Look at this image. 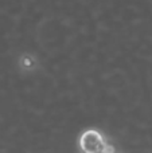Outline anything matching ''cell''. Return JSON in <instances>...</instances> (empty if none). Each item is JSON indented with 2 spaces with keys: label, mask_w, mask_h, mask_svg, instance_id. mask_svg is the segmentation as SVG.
Instances as JSON below:
<instances>
[{
  "label": "cell",
  "mask_w": 152,
  "mask_h": 153,
  "mask_svg": "<svg viewBox=\"0 0 152 153\" xmlns=\"http://www.w3.org/2000/svg\"><path fill=\"white\" fill-rule=\"evenodd\" d=\"M101 153H116V148L112 145V144H104V146H102L101 149Z\"/></svg>",
  "instance_id": "2"
},
{
  "label": "cell",
  "mask_w": 152,
  "mask_h": 153,
  "mask_svg": "<svg viewBox=\"0 0 152 153\" xmlns=\"http://www.w3.org/2000/svg\"><path fill=\"white\" fill-rule=\"evenodd\" d=\"M105 141L97 130H86L80 138V146L83 153H101Z\"/></svg>",
  "instance_id": "1"
}]
</instances>
